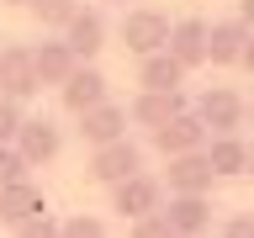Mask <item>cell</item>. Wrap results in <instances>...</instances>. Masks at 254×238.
<instances>
[{
	"mask_svg": "<svg viewBox=\"0 0 254 238\" xmlns=\"http://www.w3.org/2000/svg\"><path fill=\"white\" fill-rule=\"evenodd\" d=\"M170 16L154 11V5H138V11L122 16V48L132 53V59H148V53H164L170 48Z\"/></svg>",
	"mask_w": 254,
	"mask_h": 238,
	"instance_id": "obj_1",
	"label": "cell"
},
{
	"mask_svg": "<svg viewBox=\"0 0 254 238\" xmlns=\"http://www.w3.org/2000/svg\"><path fill=\"white\" fill-rule=\"evenodd\" d=\"M196 117H201V127L217 138V132H238V127L249 122V101L238 90H228V85H212V90H201L196 95Z\"/></svg>",
	"mask_w": 254,
	"mask_h": 238,
	"instance_id": "obj_2",
	"label": "cell"
},
{
	"mask_svg": "<svg viewBox=\"0 0 254 238\" xmlns=\"http://www.w3.org/2000/svg\"><path fill=\"white\" fill-rule=\"evenodd\" d=\"M143 170V148L132 138H117V143H101V148H95L90 154V180L95 185H122L127 175H138Z\"/></svg>",
	"mask_w": 254,
	"mask_h": 238,
	"instance_id": "obj_3",
	"label": "cell"
},
{
	"mask_svg": "<svg viewBox=\"0 0 254 238\" xmlns=\"http://www.w3.org/2000/svg\"><path fill=\"white\" fill-rule=\"evenodd\" d=\"M164 206V180H154V175H127L122 185H111V212H122V217H148V212H159Z\"/></svg>",
	"mask_w": 254,
	"mask_h": 238,
	"instance_id": "obj_4",
	"label": "cell"
},
{
	"mask_svg": "<svg viewBox=\"0 0 254 238\" xmlns=\"http://www.w3.org/2000/svg\"><path fill=\"white\" fill-rule=\"evenodd\" d=\"M37 90H43V79H37L32 48L5 43V53H0V95H5V101H32Z\"/></svg>",
	"mask_w": 254,
	"mask_h": 238,
	"instance_id": "obj_5",
	"label": "cell"
},
{
	"mask_svg": "<svg viewBox=\"0 0 254 238\" xmlns=\"http://www.w3.org/2000/svg\"><path fill=\"white\" fill-rule=\"evenodd\" d=\"M206 138H212V132L201 127V117H196V111H180V117H170L164 127H154V132H148V143H154L164 159L196 154V148H206Z\"/></svg>",
	"mask_w": 254,
	"mask_h": 238,
	"instance_id": "obj_6",
	"label": "cell"
},
{
	"mask_svg": "<svg viewBox=\"0 0 254 238\" xmlns=\"http://www.w3.org/2000/svg\"><path fill=\"white\" fill-rule=\"evenodd\" d=\"M212 164H206V154L196 148V154H175L170 164H164V185H170V196H212Z\"/></svg>",
	"mask_w": 254,
	"mask_h": 238,
	"instance_id": "obj_7",
	"label": "cell"
},
{
	"mask_svg": "<svg viewBox=\"0 0 254 238\" xmlns=\"http://www.w3.org/2000/svg\"><path fill=\"white\" fill-rule=\"evenodd\" d=\"M16 148H21V159L37 170V164H48V159H59L64 132H59V122H53V117H27V122H21V132H16Z\"/></svg>",
	"mask_w": 254,
	"mask_h": 238,
	"instance_id": "obj_8",
	"label": "cell"
},
{
	"mask_svg": "<svg viewBox=\"0 0 254 238\" xmlns=\"http://www.w3.org/2000/svg\"><path fill=\"white\" fill-rule=\"evenodd\" d=\"M244 43H249V27H244L238 16L206 21V63H212V69H233L238 53H244Z\"/></svg>",
	"mask_w": 254,
	"mask_h": 238,
	"instance_id": "obj_9",
	"label": "cell"
},
{
	"mask_svg": "<svg viewBox=\"0 0 254 238\" xmlns=\"http://www.w3.org/2000/svg\"><path fill=\"white\" fill-rule=\"evenodd\" d=\"M59 95H64V111H74V117H85L90 106H101L106 101V74L95 69V63H79L74 74L59 85Z\"/></svg>",
	"mask_w": 254,
	"mask_h": 238,
	"instance_id": "obj_10",
	"label": "cell"
},
{
	"mask_svg": "<svg viewBox=\"0 0 254 238\" xmlns=\"http://www.w3.org/2000/svg\"><path fill=\"white\" fill-rule=\"evenodd\" d=\"M48 201H43V190L32 185V180H16V185H0V228H21V222L32 217H43Z\"/></svg>",
	"mask_w": 254,
	"mask_h": 238,
	"instance_id": "obj_11",
	"label": "cell"
},
{
	"mask_svg": "<svg viewBox=\"0 0 254 238\" xmlns=\"http://www.w3.org/2000/svg\"><path fill=\"white\" fill-rule=\"evenodd\" d=\"M159 212L170 217L175 238H201L212 228V196H170Z\"/></svg>",
	"mask_w": 254,
	"mask_h": 238,
	"instance_id": "obj_12",
	"label": "cell"
},
{
	"mask_svg": "<svg viewBox=\"0 0 254 238\" xmlns=\"http://www.w3.org/2000/svg\"><path fill=\"white\" fill-rule=\"evenodd\" d=\"M127 106H117V101H101V106H90L85 117H79V138L90 143V148H101V143H117L127 138Z\"/></svg>",
	"mask_w": 254,
	"mask_h": 238,
	"instance_id": "obj_13",
	"label": "cell"
},
{
	"mask_svg": "<svg viewBox=\"0 0 254 238\" xmlns=\"http://www.w3.org/2000/svg\"><path fill=\"white\" fill-rule=\"evenodd\" d=\"M180 111H190L186 90H143L138 101L127 106V117H132L138 127H148V132H154V127H164L170 117H180Z\"/></svg>",
	"mask_w": 254,
	"mask_h": 238,
	"instance_id": "obj_14",
	"label": "cell"
},
{
	"mask_svg": "<svg viewBox=\"0 0 254 238\" xmlns=\"http://www.w3.org/2000/svg\"><path fill=\"white\" fill-rule=\"evenodd\" d=\"M59 37H64L69 48H74V59H79V63H90L95 53L106 48V21H101V11H85V5H79V11L69 16V27H64Z\"/></svg>",
	"mask_w": 254,
	"mask_h": 238,
	"instance_id": "obj_15",
	"label": "cell"
},
{
	"mask_svg": "<svg viewBox=\"0 0 254 238\" xmlns=\"http://www.w3.org/2000/svg\"><path fill=\"white\" fill-rule=\"evenodd\" d=\"M170 59L180 63L186 74L206 63V21H201V16H186V21L170 27Z\"/></svg>",
	"mask_w": 254,
	"mask_h": 238,
	"instance_id": "obj_16",
	"label": "cell"
},
{
	"mask_svg": "<svg viewBox=\"0 0 254 238\" xmlns=\"http://www.w3.org/2000/svg\"><path fill=\"white\" fill-rule=\"evenodd\" d=\"M32 63H37V79H43V85H64V79L79 69L74 48L64 43V37H43V43L32 48Z\"/></svg>",
	"mask_w": 254,
	"mask_h": 238,
	"instance_id": "obj_17",
	"label": "cell"
},
{
	"mask_svg": "<svg viewBox=\"0 0 254 238\" xmlns=\"http://www.w3.org/2000/svg\"><path fill=\"white\" fill-rule=\"evenodd\" d=\"M206 164H212V175L217 180H233V175H244V164H249V143L238 138V132H217V138H206Z\"/></svg>",
	"mask_w": 254,
	"mask_h": 238,
	"instance_id": "obj_18",
	"label": "cell"
},
{
	"mask_svg": "<svg viewBox=\"0 0 254 238\" xmlns=\"http://www.w3.org/2000/svg\"><path fill=\"white\" fill-rule=\"evenodd\" d=\"M138 85L143 90H180L186 85V69L170 59V48L164 53H148V59H138Z\"/></svg>",
	"mask_w": 254,
	"mask_h": 238,
	"instance_id": "obj_19",
	"label": "cell"
},
{
	"mask_svg": "<svg viewBox=\"0 0 254 238\" xmlns=\"http://www.w3.org/2000/svg\"><path fill=\"white\" fill-rule=\"evenodd\" d=\"M27 11L37 16V27L64 32V27H69V16L79 11V0H27Z\"/></svg>",
	"mask_w": 254,
	"mask_h": 238,
	"instance_id": "obj_20",
	"label": "cell"
},
{
	"mask_svg": "<svg viewBox=\"0 0 254 238\" xmlns=\"http://www.w3.org/2000/svg\"><path fill=\"white\" fill-rule=\"evenodd\" d=\"M27 159H21V148L16 143H0V185H16V180H27Z\"/></svg>",
	"mask_w": 254,
	"mask_h": 238,
	"instance_id": "obj_21",
	"label": "cell"
},
{
	"mask_svg": "<svg viewBox=\"0 0 254 238\" xmlns=\"http://www.w3.org/2000/svg\"><path fill=\"white\" fill-rule=\"evenodd\" d=\"M59 238H111V233H106V222H101V217H85V212H79V217L59 222Z\"/></svg>",
	"mask_w": 254,
	"mask_h": 238,
	"instance_id": "obj_22",
	"label": "cell"
},
{
	"mask_svg": "<svg viewBox=\"0 0 254 238\" xmlns=\"http://www.w3.org/2000/svg\"><path fill=\"white\" fill-rule=\"evenodd\" d=\"M21 122H27V111H21V101H5V95H0V143H16Z\"/></svg>",
	"mask_w": 254,
	"mask_h": 238,
	"instance_id": "obj_23",
	"label": "cell"
},
{
	"mask_svg": "<svg viewBox=\"0 0 254 238\" xmlns=\"http://www.w3.org/2000/svg\"><path fill=\"white\" fill-rule=\"evenodd\" d=\"M127 238H175V228H170L164 212H148V217L132 222V233H127Z\"/></svg>",
	"mask_w": 254,
	"mask_h": 238,
	"instance_id": "obj_24",
	"label": "cell"
},
{
	"mask_svg": "<svg viewBox=\"0 0 254 238\" xmlns=\"http://www.w3.org/2000/svg\"><path fill=\"white\" fill-rule=\"evenodd\" d=\"M16 238H59V222H53V217H48V212H43V217L21 222V228H16Z\"/></svg>",
	"mask_w": 254,
	"mask_h": 238,
	"instance_id": "obj_25",
	"label": "cell"
},
{
	"mask_svg": "<svg viewBox=\"0 0 254 238\" xmlns=\"http://www.w3.org/2000/svg\"><path fill=\"white\" fill-rule=\"evenodd\" d=\"M222 238H254V212H233L222 222Z\"/></svg>",
	"mask_w": 254,
	"mask_h": 238,
	"instance_id": "obj_26",
	"label": "cell"
},
{
	"mask_svg": "<svg viewBox=\"0 0 254 238\" xmlns=\"http://www.w3.org/2000/svg\"><path fill=\"white\" fill-rule=\"evenodd\" d=\"M238 69H249V74H254V32H249V43H244V53H238Z\"/></svg>",
	"mask_w": 254,
	"mask_h": 238,
	"instance_id": "obj_27",
	"label": "cell"
},
{
	"mask_svg": "<svg viewBox=\"0 0 254 238\" xmlns=\"http://www.w3.org/2000/svg\"><path fill=\"white\" fill-rule=\"evenodd\" d=\"M238 21H244V27L254 32V0H238Z\"/></svg>",
	"mask_w": 254,
	"mask_h": 238,
	"instance_id": "obj_28",
	"label": "cell"
},
{
	"mask_svg": "<svg viewBox=\"0 0 254 238\" xmlns=\"http://www.w3.org/2000/svg\"><path fill=\"white\" fill-rule=\"evenodd\" d=\"M244 175H249V180H254V148H249V164H244Z\"/></svg>",
	"mask_w": 254,
	"mask_h": 238,
	"instance_id": "obj_29",
	"label": "cell"
},
{
	"mask_svg": "<svg viewBox=\"0 0 254 238\" xmlns=\"http://www.w3.org/2000/svg\"><path fill=\"white\" fill-rule=\"evenodd\" d=\"M5 5H27V0H5Z\"/></svg>",
	"mask_w": 254,
	"mask_h": 238,
	"instance_id": "obj_30",
	"label": "cell"
},
{
	"mask_svg": "<svg viewBox=\"0 0 254 238\" xmlns=\"http://www.w3.org/2000/svg\"><path fill=\"white\" fill-rule=\"evenodd\" d=\"M249 122H254V101H249Z\"/></svg>",
	"mask_w": 254,
	"mask_h": 238,
	"instance_id": "obj_31",
	"label": "cell"
},
{
	"mask_svg": "<svg viewBox=\"0 0 254 238\" xmlns=\"http://www.w3.org/2000/svg\"><path fill=\"white\" fill-rule=\"evenodd\" d=\"M0 53H5V37H0Z\"/></svg>",
	"mask_w": 254,
	"mask_h": 238,
	"instance_id": "obj_32",
	"label": "cell"
}]
</instances>
